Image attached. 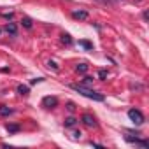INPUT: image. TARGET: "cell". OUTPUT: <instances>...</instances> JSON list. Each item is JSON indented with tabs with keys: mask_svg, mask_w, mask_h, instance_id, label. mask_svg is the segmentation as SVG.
<instances>
[{
	"mask_svg": "<svg viewBox=\"0 0 149 149\" xmlns=\"http://www.w3.org/2000/svg\"><path fill=\"white\" fill-rule=\"evenodd\" d=\"M76 70L81 72V74H86V72H88V65H86V63H79V65L76 67Z\"/></svg>",
	"mask_w": 149,
	"mask_h": 149,
	"instance_id": "9",
	"label": "cell"
},
{
	"mask_svg": "<svg viewBox=\"0 0 149 149\" xmlns=\"http://www.w3.org/2000/svg\"><path fill=\"white\" fill-rule=\"evenodd\" d=\"M6 30H7L9 33H13V35H14V33H16V25H14V23H9V25L6 26Z\"/></svg>",
	"mask_w": 149,
	"mask_h": 149,
	"instance_id": "14",
	"label": "cell"
},
{
	"mask_svg": "<svg viewBox=\"0 0 149 149\" xmlns=\"http://www.w3.org/2000/svg\"><path fill=\"white\" fill-rule=\"evenodd\" d=\"M6 128H7L9 133H16V132H19V125H7Z\"/></svg>",
	"mask_w": 149,
	"mask_h": 149,
	"instance_id": "10",
	"label": "cell"
},
{
	"mask_svg": "<svg viewBox=\"0 0 149 149\" xmlns=\"http://www.w3.org/2000/svg\"><path fill=\"white\" fill-rule=\"evenodd\" d=\"M76 123H77L76 118H67V119H65V126H74Z\"/></svg>",
	"mask_w": 149,
	"mask_h": 149,
	"instance_id": "12",
	"label": "cell"
},
{
	"mask_svg": "<svg viewBox=\"0 0 149 149\" xmlns=\"http://www.w3.org/2000/svg\"><path fill=\"white\" fill-rule=\"evenodd\" d=\"M83 123H84L88 128H95V126H97V121H95V118H93L91 114H84V116H83Z\"/></svg>",
	"mask_w": 149,
	"mask_h": 149,
	"instance_id": "5",
	"label": "cell"
},
{
	"mask_svg": "<svg viewBox=\"0 0 149 149\" xmlns=\"http://www.w3.org/2000/svg\"><path fill=\"white\" fill-rule=\"evenodd\" d=\"M56 105H58V98H56V97H44V98H42V107L53 109V107H56Z\"/></svg>",
	"mask_w": 149,
	"mask_h": 149,
	"instance_id": "3",
	"label": "cell"
},
{
	"mask_svg": "<svg viewBox=\"0 0 149 149\" xmlns=\"http://www.w3.org/2000/svg\"><path fill=\"white\" fill-rule=\"evenodd\" d=\"M72 18L74 19H86L88 18V13L86 11H74L72 13Z\"/></svg>",
	"mask_w": 149,
	"mask_h": 149,
	"instance_id": "6",
	"label": "cell"
},
{
	"mask_svg": "<svg viewBox=\"0 0 149 149\" xmlns=\"http://www.w3.org/2000/svg\"><path fill=\"white\" fill-rule=\"evenodd\" d=\"M49 67H53V68H58V65H56L54 61H49Z\"/></svg>",
	"mask_w": 149,
	"mask_h": 149,
	"instance_id": "18",
	"label": "cell"
},
{
	"mask_svg": "<svg viewBox=\"0 0 149 149\" xmlns=\"http://www.w3.org/2000/svg\"><path fill=\"white\" fill-rule=\"evenodd\" d=\"M81 137V132H74V139H79Z\"/></svg>",
	"mask_w": 149,
	"mask_h": 149,
	"instance_id": "17",
	"label": "cell"
},
{
	"mask_svg": "<svg viewBox=\"0 0 149 149\" xmlns=\"http://www.w3.org/2000/svg\"><path fill=\"white\" fill-rule=\"evenodd\" d=\"M98 77H100V79H105V77H107V70H100V72H98Z\"/></svg>",
	"mask_w": 149,
	"mask_h": 149,
	"instance_id": "16",
	"label": "cell"
},
{
	"mask_svg": "<svg viewBox=\"0 0 149 149\" xmlns=\"http://www.w3.org/2000/svg\"><path fill=\"white\" fill-rule=\"evenodd\" d=\"M128 118H130L135 125H142V123H144V114H142L139 109H130V111H128Z\"/></svg>",
	"mask_w": 149,
	"mask_h": 149,
	"instance_id": "2",
	"label": "cell"
},
{
	"mask_svg": "<svg viewBox=\"0 0 149 149\" xmlns=\"http://www.w3.org/2000/svg\"><path fill=\"white\" fill-rule=\"evenodd\" d=\"M61 42H63V44H70V42H72L70 35H68V33H63V35H61Z\"/></svg>",
	"mask_w": 149,
	"mask_h": 149,
	"instance_id": "15",
	"label": "cell"
},
{
	"mask_svg": "<svg viewBox=\"0 0 149 149\" xmlns=\"http://www.w3.org/2000/svg\"><path fill=\"white\" fill-rule=\"evenodd\" d=\"M13 114V109H9L7 105H0V116H9Z\"/></svg>",
	"mask_w": 149,
	"mask_h": 149,
	"instance_id": "7",
	"label": "cell"
},
{
	"mask_svg": "<svg viewBox=\"0 0 149 149\" xmlns=\"http://www.w3.org/2000/svg\"><path fill=\"white\" fill-rule=\"evenodd\" d=\"M125 139H126V142H130V144H137V146L147 149V142H146V140H140V139H137V137H130V135H126Z\"/></svg>",
	"mask_w": 149,
	"mask_h": 149,
	"instance_id": "4",
	"label": "cell"
},
{
	"mask_svg": "<svg viewBox=\"0 0 149 149\" xmlns=\"http://www.w3.org/2000/svg\"><path fill=\"white\" fill-rule=\"evenodd\" d=\"M70 88H72L74 91L81 93L83 97L90 98V100H95V102H104V95H102V93H98V91H95V90H90V88H86V86H83V84H72Z\"/></svg>",
	"mask_w": 149,
	"mask_h": 149,
	"instance_id": "1",
	"label": "cell"
},
{
	"mask_svg": "<svg viewBox=\"0 0 149 149\" xmlns=\"http://www.w3.org/2000/svg\"><path fill=\"white\" fill-rule=\"evenodd\" d=\"M21 23H23V26H25V28H32V19H30V18H23V19H21Z\"/></svg>",
	"mask_w": 149,
	"mask_h": 149,
	"instance_id": "13",
	"label": "cell"
},
{
	"mask_svg": "<svg viewBox=\"0 0 149 149\" xmlns=\"http://www.w3.org/2000/svg\"><path fill=\"white\" fill-rule=\"evenodd\" d=\"M28 91H30V90H28V86H23V84H19V86H18V93H19V95L26 97V95H28Z\"/></svg>",
	"mask_w": 149,
	"mask_h": 149,
	"instance_id": "8",
	"label": "cell"
},
{
	"mask_svg": "<svg viewBox=\"0 0 149 149\" xmlns=\"http://www.w3.org/2000/svg\"><path fill=\"white\" fill-rule=\"evenodd\" d=\"M79 46H83L84 49H93V44L88 42V40H79Z\"/></svg>",
	"mask_w": 149,
	"mask_h": 149,
	"instance_id": "11",
	"label": "cell"
}]
</instances>
